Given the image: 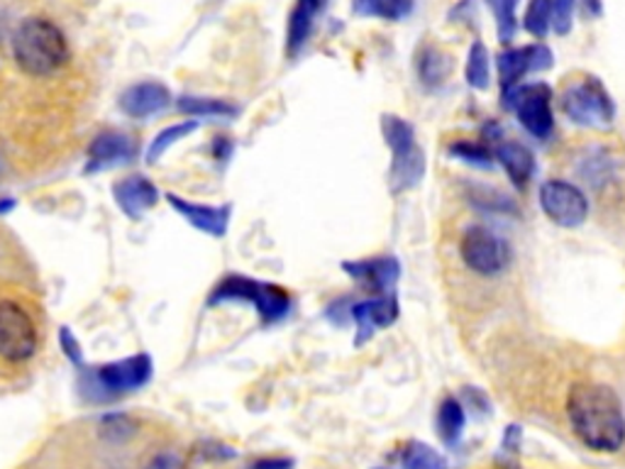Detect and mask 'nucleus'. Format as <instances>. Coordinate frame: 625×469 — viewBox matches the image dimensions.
Masks as SVG:
<instances>
[{"mask_svg": "<svg viewBox=\"0 0 625 469\" xmlns=\"http://www.w3.org/2000/svg\"><path fill=\"white\" fill-rule=\"evenodd\" d=\"M177 108L183 116L191 118H230L238 116V106L223 98H199V96H181Z\"/></svg>", "mask_w": 625, "mask_h": 469, "instance_id": "obj_23", "label": "nucleus"}, {"mask_svg": "<svg viewBox=\"0 0 625 469\" xmlns=\"http://www.w3.org/2000/svg\"><path fill=\"white\" fill-rule=\"evenodd\" d=\"M401 315V305H398L396 293L384 296H366L352 303V323L357 325L354 335V348H362L369 340L374 338L376 330L392 328Z\"/></svg>", "mask_w": 625, "mask_h": 469, "instance_id": "obj_13", "label": "nucleus"}, {"mask_svg": "<svg viewBox=\"0 0 625 469\" xmlns=\"http://www.w3.org/2000/svg\"><path fill=\"white\" fill-rule=\"evenodd\" d=\"M37 350V328L23 305L0 301V357L8 362H25Z\"/></svg>", "mask_w": 625, "mask_h": 469, "instance_id": "obj_10", "label": "nucleus"}, {"mask_svg": "<svg viewBox=\"0 0 625 469\" xmlns=\"http://www.w3.org/2000/svg\"><path fill=\"white\" fill-rule=\"evenodd\" d=\"M552 67V49L545 43H532L522 47H508L496 57L501 91H508L528 74H540Z\"/></svg>", "mask_w": 625, "mask_h": 469, "instance_id": "obj_11", "label": "nucleus"}, {"mask_svg": "<svg viewBox=\"0 0 625 469\" xmlns=\"http://www.w3.org/2000/svg\"><path fill=\"white\" fill-rule=\"evenodd\" d=\"M225 301H244L252 303L260 313V321L264 325H274L284 321L291 313V296L286 289L276 287V284H266L244 277V274H228L223 277L218 287L211 291L208 303H225Z\"/></svg>", "mask_w": 625, "mask_h": 469, "instance_id": "obj_4", "label": "nucleus"}, {"mask_svg": "<svg viewBox=\"0 0 625 469\" xmlns=\"http://www.w3.org/2000/svg\"><path fill=\"white\" fill-rule=\"evenodd\" d=\"M152 376V360L149 354H135L128 360L110 362L98 366V370H86L81 374V392L88 401L106 404L118 399L122 394L137 392L145 386Z\"/></svg>", "mask_w": 625, "mask_h": 469, "instance_id": "obj_5", "label": "nucleus"}, {"mask_svg": "<svg viewBox=\"0 0 625 469\" xmlns=\"http://www.w3.org/2000/svg\"><path fill=\"white\" fill-rule=\"evenodd\" d=\"M352 303L354 299H350V296H342V299L330 301L323 313L325 321L333 323L335 328H347V325L352 323Z\"/></svg>", "mask_w": 625, "mask_h": 469, "instance_id": "obj_31", "label": "nucleus"}, {"mask_svg": "<svg viewBox=\"0 0 625 469\" xmlns=\"http://www.w3.org/2000/svg\"><path fill=\"white\" fill-rule=\"evenodd\" d=\"M213 152H215V157H218V159H228L230 152H232V142L225 140V137H218V140H215V145H213Z\"/></svg>", "mask_w": 625, "mask_h": 469, "instance_id": "obj_36", "label": "nucleus"}, {"mask_svg": "<svg viewBox=\"0 0 625 469\" xmlns=\"http://www.w3.org/2000/svg\"><path fill=\"white\" fill-rule=\"evenodd\" d=\"M579 5L584 8V13L589 17H601L603 15V3L601 0H579Z\"/></svg>", "mask_w": 625, "mask_h": 469, "instance_id": "obj_35", "label": "nucleus"}, {"mask_svg": "<svg viewBox=\"0 0 625 469\" xmlns=\"http://www.w3.org/2000/svg\"><path fill=\"white\" fill-rule=\"evenodd\" d=\"M501 104L518 118L522 130L540 142H545L555 132V110H552V88L545 81H532L501 91Z\"/></svg>", "mask_w": 625, "mask_h": 469, "instance_id": "obj_7", "label": "nucleus"}, {"mask_svg": "<svg viewBox=\"0 0 625 469\" xmlns=\"http://www.w3.org/2000/svg\"><path fill=\"white\" fill-rule=\"evenodd\" d=\"M574 435L593 453H618L625 443V413L618 394L606 384H574L567 396Z\"/></svg>", "mask_w": 625, "mask_h": 469, "instance_id": "obj_1", "label": "nucleus"}, {"mask_svg": "<svg viewBox=\"0 0 625 469\" xmlns=\"http://www.w3.org/2000/svg\"><path fill=\"white\" fill-rule=\"evenodd\" d=\"M459 257L479 277L491 279L504 274L510 264V248L489 228H467L459 240Z\"/></svg>", "mask_w": 625, "mask_h": 469, "instance_id": "obj_8", "label": "nucleus"}, {"mask_svg": "<svg viewBox=\"0 0 625 469\" xmlns=\"http://www.w3.org/2000/svg\"><path fill=\"white\" fill-rule=\"evenodd\" d=\"M453 57H449L445 49H440L435 45H425L418 49L416 57V71L420 84H425L428 88L443 86L445 81L453 74Z\"/></svg>", "mask_w": 625, "mask_h": 469, "instance_id": "obj_20", "label": "nucleus"}, {"mask_svg": "<svg viewBox=\"0 0 625 469\" xmlns=\"http://www.w3.org/2000/svg\"><path fill=\"white\" fill-rule=\"evenodd\" d=\"M196 128H199L196 120H183V122H177V125H169L167 130H161L159 135L155 137V142H152V145H149V149H147V161H149V165H155V161H159L164 152H167L173 145V142L189 137L191 132H196Z\"/></svg>", "mask_w": 625, "mask_h": 469, "instance_id": "obj_26", "label": "nucleus"}, {"mask_svg": "<svg viewBox=\"0 0 625 469\" xmlns=\"http://www.w3.org/2000/svg\"><path fill=\"white\" fill-rule=\"evenodd\" d=\"M447 149H449V155H453L455 159H462V161H467V165L477 167V169H491V167H494V155H491V149L486 145H479V142L457 140Z\"/></svg>", "mask_w": 625, "mask_h": 469, "instance_id": "obj_28", "label": "nucleus"}, {"mask_svg": "<svg viewBox=\"0 0 625 469\" xmlns=\"http://www.w3.org/2000/svg\"><path fill=\"white\" fill-rule=\"evenodd\" d=\"M327 8V0H296L286 27V52L299 57L315 29V20Z\"/></svg>", "mask_w": 625, "mask_h": 469, "instance_id": "obj_19", "label": "nucleus"}, {"mask_svg": "<svg viewBox=\"0 0 625 469\" xmlns=\"http://www.w3.org/2000/svg\"><path fill=\"white\" fill-rule=\"evenodd\" d=\"M518 3L520 0H486L496 20V35L501 45H510L518 35Z\"/></svg>", "mask_w": 625, "mask_h": 469, "instance_id": "obj_25", "label": "nucleus"}, {"mask_svg": "<svg viewBox=\"0 0 625 469\" xmlns=\"http://www.w3.org/2000/svg\"><path fill=\"white\" fill-rule=\"evenodd\" d=\"M342 269L369 296L396 293V284L401 279V262L394 254H376V257L369 260L342 262Z\"/></svg>", "mask_w": 625, "mask_h": 469, "instance_id": "obj_12", "label": "nucleus"}, {"mask_svg": "<svg viewBox=\"0 0 625 469\" xmlns=\"http://www.w3.org/2000/svg\"><path fill=\"white\" fill-rule=\"evenodd\" d=\"M382 135L392 149V167H388V183L394 193L416 189L425 177V152L418 145L416 128L401 116H382Z\"/></svg>", "mask_w": 625, "mask_h": 469, "instance_id": "obj_3", "label": "nucleus"}, {"mask_svg": "<svg viewBox=\"0 0 625 469\" xmlns=\"http://www.w3.org/2000/svg\"><path fill=\"white\" fill-rule=\"evenodd\" d=\"M540 208L550 223L574 230L589 218V199L577 183L565 179H550L540 187Z\"/></svg>", "mask_w": 625, "mask_h": 469, "instance_id": "obj_9", "label": "nucleus"}, {"mask_svg": "<svg viewBox=\"0 0 625 469\" xmlns=\"http://www.w3.org/2000/svg\"><path fill=\"white\" fill-rule=\"evenodd\" d=\"M171 104L169 88L159 84V81H140V84L130 86L125 94L120 96V110L130 118H149L167 110Z\"/></svg>", "mask_w": 625, "mask_h": 469, "instance_id": "obj_16", "label": "nucleus"}, {"mask_svg": "<svg viewBox=\"0 0 625 469\" xmlns=\"http://www.w3.org/2000/svg\"><path fill=\"white\" fill-rule=\"evenodd\" d=\"M574 8H577V0H555V10H552V23H550L552 33H557L560 37L569 35L574 23Z\"/></svg>", "mask_w": 625, "mask_h": 469, "instance_id": "obj_30", "label": "nucleus"}, {"mask_svg": "<svg viewBox=\"0 0 625 469\" xmlns=\"http://www.w3.org/2000/svg\"><path fill=\"white\" fill-rule=\"evenodd\" d=\"M465 423H467L465 406L459 404L457 399H453V396H447V399L440 404V409H437V433H440V437H443L447 445H457L459 437H462Z\"/></svg>", "mask_w": 625, "mask_h": 469, "instance_id": "obj_22", "label": "nucleus"}, {"mask_svg": "<svg viewBox=\"0 0 625 469\" xmlns=\"http://www.w3.org/2000/svg\"><path fill=\"white\" fill-rule=\"evenodd\" d=\"M17 67L29 76H49L69 61V43L47 17H27L13 37Z\"/></svg>", "mask_w": 625, "mask_h": 469, "instance_id": "obj_2", "label": "nucleus"}, {"mask_svg": "<svg viewBox=\"0 0 625 469\" xmlns=\"http://www.w3.org/2000/svg\"><path fill=\"white\" fill-rule=\"evenodd\" d=\"M416 0H352V13L357 17H378L388 23H398L413 13Z\"/></svg>", "mask_w": 625, "mask_h": 469, "instance_id": "obj_21", "label": "nucleus"}, {"mask_svg": "<svg viewBox=\"0 0 625 469\" xmlns=\"http://www.w3.org/2000/svg\"><path fill=\"white\" fill-rule=\"evenodd\" d=\"M491 155H494V161H498L516 189H526L530 179L536 177V155L518 140L496 142Z\"/></svg>", "mask_w": 625, "mask_h": 469, "instance_id": "obj_17", "label": "nucleus"}, {"mask_svg": "<svg viewBox=\"0 0 625 469\" xmlns=\"http://www.w3.org/2000/svg\"><path fill=\"white\" fill-rule=\"evenodd\" d=\"M167 201L183 220L191 223L196 230L211 234V238H225V232L230 228L232 218L230 203H225V206H206V203H193L181 199L177 193H167Z\"/></svg>", "mask_w": 625, "mask_h": 469, "instance_id": "obj_14", "label": "nucleus"}, {"mask_svg": "<svg viewBox=\"0 0 625 469\" xmlns=\"http://www.w3.org/2000/svg\"><path fill=\"white\" fill-rule=\"evenodd\" d=\"M0 175H3V155H0Z\"/></svg>", "mask_w": 625, "mask_h": 469, "instance_id": "obj_38", "label": "nucleus"}, {"mask_svg": "<svg viewBox=\"0 0 625 469\" xmlns=\"http://www.w3.org/2000/svg\"><path fill=\"white\" fill-rule=\"evenodd\" d=\"M552 10H555V0H528V10H526V25L528 33L536 39H545L550 33V23H552Z\"/></svg>", "mask_w": 625, "mask_h": 469, "instance_id": "obj_27", "label": "nucleus"}, {"mask_svg": "<svg viewBox=\"0 0 625 469\" xmlns=\"http://www.w3.org/2000/svg\"><path fill=\"white\" fill-rule=\"evenodd\" d=\"M135 157V145L122 132H100V135L91 142L86 155V175H96L110 167L128 165Z\"/></svg>", "mask_w": 625, "mask_h": 469, "instance_id": "obj_15", "label": "nucleus"}, {"mask_svg": "<svg viewBox=\"0 0 625 469\" xmlns=\"http://www.w3.org/2000/svg\"><path fill=\"white\" fill-rule=\"evenodd\" d=\"M61 345H64L69 360L79 364L81 362V345L74 340V335H71L69 328H61Z\"/></svg>", "mask_w": 625, "mask_h": 469, "instance_id": "obj_33", "label": "nucleus"}, {"mask_svg": "<svg viewBox=\"0 0 625 469\" xmlns=\"http://www.w3.org/2000/svg\"><path fill=\"white\" fill-rule=\"evenodd\" d=\"M145 469H187V465H183V460H181L179 455L161 453L157 457H152L149 465Z\"/></svg>", "mask_w": 625, "mask_h": 469, "instance_id": "obj_32", "label": "nucleus"}, {"mask_svg": "<svg viewBox=\"0 0 625 469\" xmlns=\"http://www.w3.org/2000/svg\"><path fill=\"white\" fill-rule=\"evenodd\" d=\"M13 206H15V201H3V203H0V216H3V213H8Z\"/></svg>", "mask_w": 625, "mask_h": 469, "instance_id": "obj_37", "label": "nucleus"}, {"mask_svg": "<svg viewBox=\"0 0 625 469\" xmlns=\"http://www.w3.org/2000/svg\"><path fill=\"white\" fill-rule=\"evenodd\" d=\"M465 79L474 91H486L491 86V57H489L486 45L481 43V39L471 43L469 47Z\"/></svg>", "mask_w": 625, "mask_h": 469, "instance_id": "obj_24", "label": "nucleus"}, {"mask_svg": "<svg viewBox=\"0 0 625 469\" xmlns=\"http://www.w3.org/2000/svg\"><path fill=\"white\" fill-rule=\"evenodd\" d=\"M404 469H445L443 455L425 443H408L401 455Z\"/></svg>", "mask_w": 625, "mask_h": 469, "instance_id": "obj_29", "label": "nucleus"}, {"mask_svg": "<svg viewBox=\"0 0 625 469\" xmlns=\"http://www.w3.org/2000/svg\"><path fill=\"white\" fill-rule=\"evenodd\" d=\"M112 193H116V203L128 218H142L149 208H155L159 201V191L155 183L140 175L120 179L116 187H112Z\"/></svg>", "mask_w": 625, "mask_h": 469, "instance_id": "obj_18", "label": "nucleus"}, {"mask_svg": "<svg viewBox=\"0 0 625 469\" xmlns=\"http://www.w3.org/2000/svg\"><path fill=\"white\" fill-rule=\"evenodd\" d=\"M560 108L581 128H611L616 120V104L597 76L569 81L560 96Z\"/></svg>", "mask_w": 625, "mask_h": 469, "instance_id": "obj_6", "label": "nucleus"}, {"mask_svg": "<svg viewBox=\"0 0 625 469\" xmlns=\"http://www.w3.org/2000/svg\"><path fill=\"white\" fill-rule=\"evenodd\" d=\"M291 467L293 460H289V457H266V460L252 465V469H291Z\"/></svg>", "mask_w": 625, "mask_h": 469, "instance_id": "obj_34", "label": "nucleus"}]
</instances>
